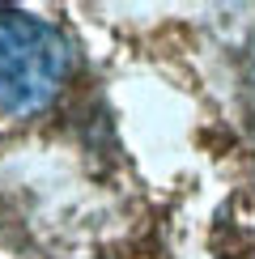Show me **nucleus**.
<instances>
[{"label":"nucleus","mask_w":255,"mask_h":259,"mask_svg":"<svg viewBox=\"0 0 255 259\" xmlns=\"http://www.w3.org/2000/svg\"><path fill=\"white\" fill-rule=\"evenodd\" d=\"M72 47L51 21L0 9V115H38L60 98Z\"/></svg>","instance_id":"f257e3e1"}]
</instances>
